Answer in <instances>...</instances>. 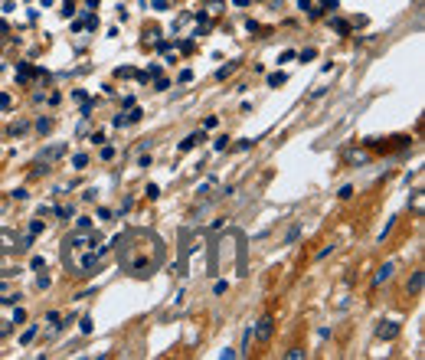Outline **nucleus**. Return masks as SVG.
<instances>
[{
	"mask_svg": "<svg viewBox=\"0 0 425 360\" xmlns=\"http://www.w3.org/2000/svg\"><path fill=\"white\" fill-rule=\"evenodd\" d=\"M115 246L121 269L134 278H147L163 265V242L147 229H124L121 236H115Z\"/></svg>",
	"mask_w": 425,
	"mask_h": 360,
	"instance_id": "obj_1",
	"label": "nucleus"
},
{
	"mask_svg": "<svg viewBox=\"0 0 425 360\" xmlns=\"http://www.w3.org/2000/svg\"><path fill=\"white\" fill-rule=\"evenodd\" d=\"M65 151H69V144H53V148H46V151H40V157H36V161H40V164L46 167L49 161H56V157H62Z\"/></svg>",
	"mask_w": 425,
	"mask_h": 360,
	"instance_id": "obj_2",
	"label": "nucleus"
},
{
	"mask_svg": "<svg viewBox=\"0 0 425 360\" xmlns=\"http://www.w3.org/2000/svg\"><path fill=\"white\" fill-rule=\"evenodd\" d=\"M200 141H206V134H203V131H193V134H186L183 141H180V151H193Z\"/></svg>",
	"mask_w": 425,
	"mask_h": 360,
	"instance_id": "obj_3",
	"label": "nucleus"
},
{
	"mask_svg": "<svg viewBox=\"0 0 425 360\" xmlns=\"http://www.w3.org/2000/svg\"><path fill=\"white\" fill-rule=\"evenodd\" d=\"M275 321H272V318H262V321H259V327H255V338H259V340H268V338H272V331H275Z\"/></svg>",
	"mask_w": 425,
	"mask_h": 360,
	"instance_id": "obj_4",
	"label": "nucleus"
},
{
	"mask_svg": "<svg viewBox=\"0 0 425 360\" xmlns=\"http://www.w3.org/2000/svg\"><path fill=\"white\" fill-rule=\"evenodd\" d=\"M380 338H386V340H392L396 334H399V324H392V321H386V324H380V331H376Z\"/></svg>",
	"mask_w": 425,
	"mask_h": 360,
	"instance_id": "obj_5",
	"label": "nucleus"
},
{
	"mask_svg": "<svg viewBox=\"0 0 425 360\" xmlns=\"http://www.w3.org/2000/svg\"><path fill=\"white\" fill-rule=\"evenodd\" d=\"M392 272H396V265H392V262H389V265H383L380 272H376V278H373V285H383V282H389V275H392Z\"/></svg>",
	"mask_w": 425,
	"mask_h": 360,
	"instance_id": "obj_6",
	"label": "nucleus"
},
{
	"mask_svg": "<svg viewBox=\"0 0 425 360\" xmlns=\"http://www.w3.org/2000/svg\"><path fill=\"white\" fill-rule=\"evenodd\" d=\"M284 82H288V76H284V72H272V76H268V85H272V88L284 85Z\"/></svg>",
	"mask_w": 425,
	"mask_h": 360,
	"instance_id": "obj_7",
	"label": "nucleus"
},
{
	"mask_svg": "<svg viewBox=\"0 0 425 360\" xmlns=\"http://www.w3.org/2000/svg\"><path fill=\"white\" fill-rule=\"evenodd\" d=\"M85 164H88V154H72V167L76 170H85Z\"/></svg>",
	"mask_w": 425,
	"mask_h": 360,
	"instance_id": "obj_8",
	"label": "nucleus"
},
{
	"mask_svg": "<svg viewBox=\"0 0 425 360\" xmlns=\"http://www.w3.org/2000/svg\"><path fill=\"white\" fill-rule=\"evenodd\" d=\"M330 30H337V33H350V23H344V20H330Z\"/></svg>",
	"mask_w": 425,
	"mask_h": 360,
	"instance_id": "obj_9",
	"label": "nucleus"
},
{
	"mask_svg": "<svg viewBox=\"0 0 425 360\" xmlns=\"http://www.w3.org/2000/svg\"><path fill=\"white\" fill-rule=\"evenodd\" d=\"M229 148V138L226 134H223V138H216V141H213V151H226Z\"/></svg>",
	"mask_w": 425,
	"mask_h": 360,
	"instance_id": "obj_10",
	"label": "nucleus"
},
{
	"mask_svg": "<svg viewBox=\"0 0 425 360\" xmlns=\"http://www.w3.org/2000/svg\"><path fill=\"white\" fill-rule=\"evenodd\" d=\"M30 76H33V72H30V65H20V69H17V79H20V82H26Z\"/></svg>",
	"mask_w": 425,
	"mask_h": 360,
	"instance_id": "obj_11",
	"label": "nucleus"
},
{
	"mask_svg": "<svg viewBox=\"0 0 425 360\" xmlns=\"http://www.w3.org/2000/svg\"><path fill=\"white\" fill-rule=\"evenodd\" d=\"M232 69H236V63H226V65H223V69H219V72H216V79H226L229 72H232Z\"/></svg>",
	"mask_w": 425,
	"mask_h": 360,
	"instance_id": "obj_12",
	"label": "nucleus"
},
{
	"mask_svg": "<svg viewBox=\"0 0 425 360\" xmlns=\"http://www.w3.org/2000/svg\"><path fill=\"white\" fill-rule=\"evenodd\" d=\"M161 196V187L157 184H147V200H157Z\"/></svg>",
	"mask_w": 425,
	"mask_h": 360,
	"instance_id": "obj_13",
	"label": "nucleus"
},
{
	"mask_svg": "<svg viewBox=\"0 0 425 360\" xmlns=\"http://www.w3.org/2000/svg\"><path fill=\"white\" fill-rule=\"evenodd\" d=\"M40 233H43V223H40V219H33V223H30V236H40Z\"/></svg>",
	"mask_w": 425,
	"mask_h": 360,
	"instance_id": "obj_14",
	"label": "nucleus"
},
{
	"mask_svg": "<svg viewBox=\"0 0 425 360\" xmlns=\"http://www.w3.org/2000/svg\"><path fill=\"white\" fill-rule=\"evenodd\" d=\"M23 321H26V311L17 308V311H13V324H23Z\"/></svg>",
	"mask_w": 425,
	"mask_h": 360,
	"instance_id": "obj_15",
	"label": "nucleus"
},
{
	"mask_svg": "<svg viewBox=\"0 0 425 360\" xmlns=\"http://www.w3.org/2000/svg\"><path fill=\"white\" fill-rule=\"evenodd\" d=\"M409 288H412V292H419V288H422V272L412 275V285H409Z\"/></svg>",
	"mask_w": 425,
	"mask_h": 360,
	"instance_id": "obj_16",
	"label": "nucleus"
},
{
	"mask_svg": "<svg viewBox=\"0 0 425 360\" xmlns=\"http://www.w3.org/2000/svg\"><path fill=\"white\" fill-rule=\"evenodd\" d=\"M36 128H40V131H49V128H53V118H40V121H36Z\"/></svg>",
	"mask_w": 425,
	"mask_h": 360,
	"instance_id": "obj_17",
	"label": "nucleus"
},
{
	"mask_svg": "<svg viewBox=\"0 0 425 360\" xmlns=\"http://www.w3.org/2000/svg\"><path fill=\"white\" fill-rule=\"evenodd\" d=\"M56 216H59V219H69V216H72V207H59V210H56Z\"/></svg>",
	"mask_w": 425,
	"mask_h": 360,
	"instance_id": "obj_18",
	"label": "nucleus"
},
{
	"mask_svg": "<svg viewBox=\"0 0 425 360\" xmlns=\"http://www.w3.org/2000/svg\"><path fill=\"white\" fill-rule=\"evenodd\" d=\"M10 105H13V98L7 92H0V108H10Z\"/></svg>",
	"mask_w": 425,
	"mask_h": 360,
	"instance_id": "obj_19",
	"label": "nucleus"
},
{
	"mask_svg": "<svg viewBox=\"0 0 425 360\" xmlns=\"http://www.w3.org/2000/svg\"><path fill=\"white\" fill-rule=\"evenodd\" d=\"M151 7H154V10H167V7H170V0H154V3H151Z\"/></svg>",
	"mask_w": 425,
	"mask_h": 360,
	"instance_id": "obj_20",
	"label": "nucleus"
},
{
	"mask_svg": "<svg viewBox=\"0 0 425 360\" xmlns=\"http://www.w3.org/2000/svg\"><path fill=\"white\" fill-rule=\"evenodd\" d=\"M76 229H92V219H88V216H79V223H76Z\"/></svg>",
	"mask_w": 425,
	"mask_h": 360,
	"instance_id": "obj_21",
	"label": "nucleus"
},
{
	"mask_svg": "<svg viewBox=\"0 0 425 360\" xmlns=\"http://www.w3.org/2000/svg\"><path fill=\"white\" fill-rule=\"evenodd\" d=\"M72 13H76V3H72V0H65V7H62V17H72Z\"/></svg>",
	"mask_w": 425,
	"mask_h": 360,
	"instance_id": "obj_22",
	"label": "nucleus"
},
{
	"mask_svg": "<svg viewBox=\"0 0 425 360\" xmlns=\"http://www.w3.org/2000/svg\"><path fill=\"white\" fill-rule=\"evenodd\" d=\"M33 334H36V327H26V331H23V344H30V340H33Z\"/></svg>",
	"mask_w": 425,
	"mask_h": 360,
	"instance_id": "obj_23",
	"label": "nucleus"
},
{
	"mask_svg": "<svg viewBox=\"0 0 425 360\" xmlns=\"http://www.w3.org/2000/svg\"><path fill=\"white\" fill-rule=\"evenodd\" d=\"M79 327H82V334H92V318H82V324H79Z\"/></svg>",
	"mask_w": 425,
	"mask_h": 360,
	"instance_id": "obj_24",
	"label": "nucleus"
},
{
	"mask_svg": "<svg viewBox=\"0 0 425 360\" xmlns=\"http://www.w3.org/2000/svg\"><path fill=\"white\" fill-rule=\"evenodd\" d=\"M10 131H13V134H23V131H26V121H13Z\"/></svg>",
	"mask_w": 425,
	"mask_h": 360,
	"instance_id": "obj_25",
	"label": "nucleus"
},
{
	"mask_svg": "<svg viewBox=\"0 0 425 360\" xmlns=\"http://www.w3.org/2000/svg\"><path fill=\"white\" fill-rule=\"evenodd\" d=\"M17 298H20V295H3V298H0V305H17Z\"/></svg>",
	"mask_w": 425,
	"mask_h": 360,
	"instance_id": "obj_26",
	"label": "nucleus"
},
{
	"mask_svg": "<svg viewBox=\"0 0 425 360\" xmlns=\"http://www.w3.org/2000/svg\"><path fill=\"white\" fill-rule=\"evenodd\" d=\"M33 269H46V262H43V255H33V262H30Z\"/></svg>",
	"mask_w": 425,
	"mask_h": 360,
	"instance_id": "obj_27",
	"label": "nucleus"
},
{
	"mask_svg": "<svg viewBox=\"0 0 425 360\" xmlns=\"http://www.w3.org/2000/svg\"><path fill=\"white\" fill-rule=\"evenodd\" d=\"M213 292H216V295H226L229 292V282H216V288H213Z\"/></svg>",
	"mask_w": 425,
	"mask_h": 360,
	"instance_id": "obj_28",
	"label": "nucleus"
},
{
	"mask_svg": "<svg viewBox=\"0 0 425 360\" xmlns=\"http://www.w3.org/2000/svg\"><path fill=\"white\" fill-rule=\"evenodd\" d=\"M92 108H95V102H85V105H82V118H88V115H92Z\"/></svg>",
	"mask_w": 425,
	"mask_h": 360,
	"instance_id": "obj_29",
	"label": "nucleus"
},
{
	"mask_svg": "<svg viewBox=\"0 0 425 360\" xmlns=\"http://www.w3.org/2000/svg\"><path fill=\"white\" fill-rule=\"evenodd\" d=\"M177 46H180L183 53H190V49H193V40H180V43H177Z\"/></svg>",
	"mask_w": 425,
	"mask_h": 360,
	"instance_id": "obj_30",
	"label": "nucleus"
},
{
	"mask_svg": "<svg viewBox=\"0 0 425 360\" xmlns=\"http://www.w3.org/2000/svg\"><path fill=\"white\" fill-rule=\"evenodd\" d=\"M252 144H255V141H252V138H242V141H239V151H249Z\"/></svg>",
	"mask_w": 425,
	"mask_h": 360,
	"instance_id": "obj_31",
	"label": "nucleus"
},
{
	"mask_svg": "<svg viewBox=\"0 0 425 360\" xmlns=\"http://www.w3.org/2000/svg\"><path fill=\"white\" fill-rule=\"evenodd\" d=\"M10 196H13V200H26V196H30V193H26V190H23V187H20V190H13Z\"/></svg>",
	"mask_w": 425,
	"mask_h": 360,
	"instance_id": "obj_32",
	"label": "nucleus"
},
{
	"mask_svg": "<svg viewBox=\"0 0 425 360\" xmlns=\"http://www.w3.org/2000/svg\"><path fill=\"white\" fill-rule=\"evenodd\" d=\"M46 321H49L53 327H59V315H56V311H49V315H46Z\"/></svg>",
	"mask_w": 425,
	"mask_h": 360,
	"instance_id": "obj_33",
	"label": "nucleus"
},
{
	"mask_svg": "<svg viewBox=\"0 0 425 360\" xmlns=\"http://www.w3.org/2000/svg\"><path fill=\"white\" fill-rule=\"evenodd\" d=\"M298 7H301V10H311V0H298Z\"/></svg>",
	"mask_w": 425,
	"mask_h": 360,
	"instance_id": "obj_34",
	"label": "nucleus"
}]
</instances>
